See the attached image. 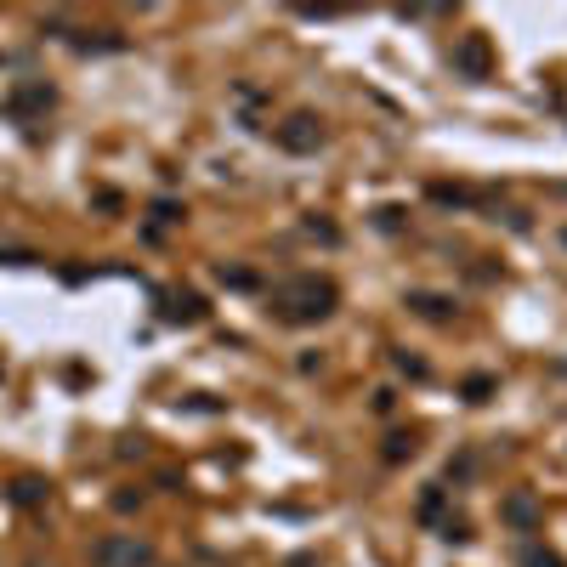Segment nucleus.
<instances>
[{
  "label": "nucleus",
  "mask_w": 567,
  "mask_h": 567,
  "mask_svg": "<svg viewBox=\"0 0 567 567\" xmlns=\"http://www.w3.org/2000/svg\"><path fill=\"white\" fill-rule=\"evenodd\" d=\"M466 392H471V403H482V397H488V392H494V381H488V374H477V381H471Z\"/></svg>",
  "instance_id": "nucleus-8"
},
{
  "label": "nucleus",
  "mask_w": 567,
  "mask_h": 567,
  "mask_svg": "<svg viewBox=\"0 0 567 567\" xmlns=\"http://www.w3.org/2000/svg\"><path fill=\"white\" fill-rule=\"evenodd\" d=\"M522 567H562L551 551H528V556H522Z\"/></svg>",
  "instance_id": "nucleus-7"
},
{
  "label": "nucleus",
  "mask_w": 567,
  "mask_h": 567,
  "mask_svg": "<svg viewBox=\"0 0 567 567\" xmlns=\"http://www.w3.org/2000/svg\"><path fill=\"white\" fill-rule=\"evenodd\" d=\"M34 567H40V562H34Z\"/></svg>",
  "instance_id": "nucleus-10"
},
{
  "label": "nucleus",
  "mask_w": 567,
  "mask_h": 567,
  "mask_svg": "<svg viewBox=\"0 0 567 567\" xmlns=\"http://www.w3.org/2000/svg\"><path fill=\"white\" fill-rule=\"evenodd\" d=\"M40 494H46V488H40L34 477H24V482L12 488V499H17V506H40Z\"/></svg>",
  "instance_id": "nucleus-6"
},
{
  "label": "nucleus",
  "mask_w": 567,
  "mask_h": 567,
  "mask_svg": "<svg viewBox=\"0 0 567 567\" xmlns=\"http://www.w3.org/2000/svg\"><path fill=\"white\" fill-rule=\"evenodd\" d=\"M91 567H154V544L137 534H109L91 544Z\"/></svg>",
  "instance_id": "nucleus-2"
},
{
  "label": "nucleus",
  "mask_w": 567,
  "mask_h": 567,
  "mask_svg": "<svg viewBox=\"0 0 567 567\" xmlns=\"http://www.w3.org/2000/svg\"><path fill=\"white\" fill-rule=\"evenodd\" d=\"M272 307H279L284 324L329 318V312H335V284H324V279H296V284H284L279 296H272Z\"/></svg>",
  "instance_id": "nucleus-1"
},
{
  "label": "nucleus",
  "mask_w": 567,
  "mask_h": 567,
  "mask_svg": "<svg viewBox=\"0 0 567 567\" xmlns=\"http://www.w3.org/2000/svg\"><path fill=\"white\" fill-rule=\"evenodd\" d=\"M454 69H466L471 80H482V74H488V40L466 34V40H459V52H454Z\"/></svg>",
  "instance_id": "nucleus-4"
},
{
  "label": "nucleus",
  "mask_w": 567,
  "mask_h": 567,
  "mask_svg": "<svg viewBox=\"0 0 567 567\" xmlns=\"http://www.w3.org/2000/svg\"><path fill=\"white\" fill-rule=\"evenodd\" d=\"M403 454H414V443H409V437H392V449H386V459H403Z\"/></svg>",
  "instance_id": "nucleus-9"
},
{
  "label": "nucleus",
  "mask_w": 567,
  "mask_h": 567,
  "mask_svg": "<svg viewBox=\"0 0 567 567\" xmlns=\"http://www.w3.org/2000/svg\"><path fill=\"white\" fill-rule=\"evenodd\" d=\"M499 516H506L511 528H539V506H534V494H511L506 506H499Z\"/></svg>",
  "instance_id": "nucleus-5"
},
{
  "label": "nucleus",
  "mask_w": 567,
  "mask_h": 567,
  "mask_svg": "<svg viewBox=\"0 0 567 567\" xmlns=\"http://www.w3.org/2000/svg\"><path fill=\"white\" fill-rule=\"evenodd\" d=\"M324 142V119H312V114H296L289 125H279V148L289 154H312Z\"/></svg>",
  "instance_id": "nucleus-3"
}]
</instances>
